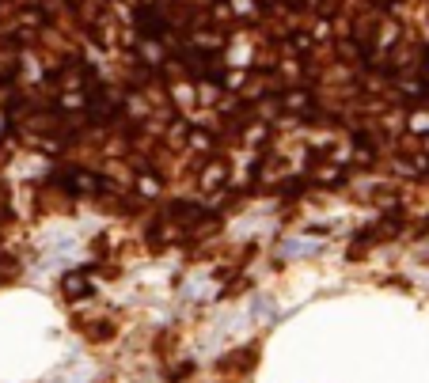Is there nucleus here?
Segmentation results:
<instances>
[{
    "mask_svg": "<svg viewBox=\"0 0 429 383\" xmlns=\"http://www.w3.org/2000/svg\"><path fill=\"white\" fill-rule=\"evenodd\" d=\"M228 178H232L228 160L217 156V160H205V167H201V175H198V186H201V194H217L228 186Z\"/></svg>",
    "mask_w": 429,
    "mask_h": 383,
    "instance_id": "nucleus-1",
    "label": "nucleus"
},
{
    "mask_svg": "<svg viewBox=\"0 0 429 383\" xmlns=\"http://www.w3.org/2000/svg\"><path fill=\"white\" fill-rule=\"evenodd\" d=\"M99 186H103V178L95 175V171H87V167H72L69 175H65V190L76 194V198H92Z\"/></svg>",
    "mask_w": 429,
    "mask_h": 383,
    "instance_id": "nucleus-2",
    "label": "nucleus"
},
{
    "mask_svg": "<svg viewBox=\"0 0 429 383\" xmlns=\"http://www.w3.org/2000/svg\"><path fill=\"white\" fill-rule=\"evenodd\" d=\"M167 99H171L179 110L201 107V99H198V80H179V76H175L171 84H167Z\"/></svg>",
    "mask_w": 429,
    "mask_h": 383,
    "instance_id": "nucleus-3",
    "label": "nucleus"
},
{
    "mask_svg": "<svg viewBox=\"0 0 429 383\" xmlns=\"http://www.w3.org/2000/svg\"><path fill=\"white\" fill-rule=\"evenodd\" d=\"M278 99H281V110H289V114H312V107H315L312 92H304V87H289Z\"/></svg>",
    "mask_w": 429,
    "mask_h": 383,
    "instance_id": "nucleus-4",
    "label": "nucleus"
},
{
    "mask_svg": "<svg viewBox=\"0 0 429 383\" xmlns=\"http://www.w3.org/2000/svg\"><path fill=\"white\" fill-rule=\"evenodd\" d=\"M407 133L410 137H429V103H414V107H407Z\"/></svg>",
    "mask_w": 429,
    "mask_h": 383,
    "instance_id": "nucleus-5",
    "label": "nucleus"
},
{
    "mask_svg": "<svg viewBox=\"0 0 429 383\" xmlns=\"http://www.w3.org/2000/svg\"><path fill=\"white\" fill-rule=\"evenodd\" d=\"M190 46H194L198 53H224V46H228V42H224L221 31H194V35H190Z\"/></svg>",
    "mask_w": 429,
    "mask_h": 383,
    "instance_id": "nucleus-6",
    "label": "nucleus"
},
{
    "mask_svg": "<svg viewBox=\"0 0 429 383\" xmlns=\"http://www.w3.org/2000/svg\"><path fill=\"white\" fill-rule=\"evenodd\" d=\"M87 103H92V95H87L84 87H65V92L58 95V110L61 114H76V110H84Z\"/></svg>",
    "mask_w": 429,
    "mask_h": 383,
    "instance_id": "nucleus-7",
    "label": "nucleus"
},
{
    "mask_svg": "<svg viewBox=\"0 0 429 383\" xmlns=\"http://www.w3.org/2000/svg\"><path fill=\"white\" fill-rule=\"evenodd\" d=\"M137 53H141L144 65H164L167 61V42H160V38H141V42H137Z\"/></svg>",
    "mask_w": 429,
    "mask_h": 383,
    "instance_id": "nucleus-8",
    "label": "nucleus"
},
{
    "mask_svg": "<svg viewBox=\"0 0 429 383\" xmlns=\"http://www.w3.org/2000/svg\"><path fill=\"white\" fill-rule=\"evenodd\" d=\"M133 190H137V198L156 201L160 194H164V182H160L156 175H149V171H141V175H137V182H133Z\"/></svg>",
    "mask_w": 429,
    "mask_h": 383,
    "instance_id": "nucleus-9",
    "label": "nucleus"
},
{
    "mask_svg": "<svg viewBox=\"0 0 429 383\" xmlns=\"http://www.w3.org/2000/svg\"><path fill=\"white\" fill-rule=\"evenodd\" d=\"M342 175H346V167H342V164H335V160H323L319 167H312V178H315V182H323V186L342 182Z\"/></svg>",
    "mask_w": 429,
    "mask_h": 383,
    "instance_id": "nucleus-10",
    "label": "nucleus"
},
{
    "mask_svg": "<svg viewBox=\"0 0 429 383\" xmlns=\"http://www.w3.org/2000/svg\"><path fill=\"white\" fill-rule=\"evenodd\" d=\"M61 289H65V296H69V300H76V296H84V292H92V284H87L84 273H69L61 281Z\"/></svg>",
    "mask_w": 429,
    "mask_h": 383,
    "instance_id": "nucleus-11",
    "label": "nucleus"
},
{
    "mask_svg": "<svg viewBox=\"0 0 429 383\" xmlns=\"http://www.w3.org/2000/svg\"><path fill=\"white\" fill-rule=\"evenodd\" d=\"M186 144H190V148H198V152H213V133H209V129H190V137H186Z\"/></svg>",
    "mask_w": 429,
    "mask_h": 383,
    "instance_id": "nucleus-12",
    "label": "nucleus"
},
{
    "mask_svg": "<svg viewBox=\"0 0 429 383\" xmlns=\"http://www.w3.org/2000/svg\"><path fill=\"white\" fill-rule=\"evenodd\" d=\"M376 46H380V50H395V46H399V27L384 23V27H380V35H376Z\"/></svg>",
    "mask_w": 429,
    "mask_h": 383,
    "instance_id": "nucleus-13",
    "label": "nucleus"
},
{
    "mask_svg": "<svg viewBox=\"0 0 429 383\" xmlns=\"http://www.w3.org/2000/svg\"><path fill=\"white\" fill-rule=\"evenodd\" d=\"M232 15H239V19H255L258 15V0H228Z\"/></svg>",
    "mask_w": 429,
    "mask_h": 383,
    "instance_id": "nucleus-14",
    "label": "nucleus"
},
{
    "mask_svg": "<svg viewBox=\"0 0 429 383\" xmlns=\"http://www.w3.org/2000/svg\"><path fill=\"white\" fill-rule=\"evenodd\" d=\"M353 164H372V148H369V144L365 141H353Z\"/></svg>",
    "mask_w": 429,
    "mask_h": 383,
    "instance_id": "nucleus-15",
    "label": "nucleus"
},
{
    "mask_svg": "<svg viewBox=\"0 0 429 383\" xmlns=\"http://www.w3.org/2000/svg\"><path fill=\"white\" fill-rule=\"evenodd\" d=\"M247 144H262L266 141V121H255V126H247Z\"/></svg>",
    "mask_w": 429,
    "mask_h": 383,
    "instance_id": "nucleus-16",
    "label": "nucleus"
},
{
    "mask_svg": "<svg viewBox=\"0 0 429 383\" xmlns=\"http://www.w3.org/2000/svg\"><path fill=\"white\" fill-rule=\"evenodd\" d=\"M281 72H285L289 80H296V72H301V65H296V61H285V65H281Z\"/></svg>",
    "mask_w": 429,
    "mask_h": 383,
    "instance_id": "nucleus-17",
    "label": "nucleus"
},
{
    "mask_svg": "<svg viewBox=\"0 0 429 383\" xmlns=\"http://www.w3.org/2000/svg\"><path fill=\"white\" fill-rule=\"evenodd\" d=\"M4 137H8V110L0 107V141H4Z\"/></svg>",
    "mask_w": 429,
    "mask_h": 383,
    "instance_id": "nucleus-18",
    "label": "nucleus"
},
{
    "mask_svg": "<svg viewBox=\"0 0 429 383\" xmlns=\"http://www.w3.org/2000/svg\"><path fill=\"white\" fill-rule=\"evenodd\" d=\"M426 178H429V160H426Z\"/></svg>",
    "mask_w": 429,
    "mask_h": 383,
    "instance_id": "nucleus-19",
    "label": "nucleus"
}]
</instances>
